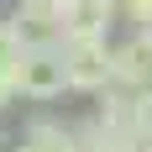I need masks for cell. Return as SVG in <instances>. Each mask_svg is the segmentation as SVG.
I'll return each mask as SVG.
<instances>
[{"mask_svg": "<svg viewBox=\"0 0 152 152\" xmlns=\"http://www.w3.org/2000/svg\"><path fill=\"white\" fill-rule=\"evenodd\" d=\"M11 100H16V94H11V79H0V110L11 105Z\"/></svg>", "mask_w": 152, "mask_h": 152, "instance_id": "obj_10", "label": "cell"}, {"mask_svg": "<svg viewBox=\"0 0 152 152\" xmlns=\"http://www.w3.org/2000/svg\"><path fill=\"white\" fill-rule=\"evenodd\" d=\"M68 152H110V142H105V131L100 126H68Z\"/></svg>", "mask_w": 152, "mask_h": 152, "instance_id": "obj_7", "label": "cell"}, {"mask_svg": "<svg viewBox=\"0 0 152 152\" xmlns=\"http://www.w3.org/2000/svg\"><path fill=\"white\" fill-rule=\"evenodd\" d=\"M5 79H11V94L37 100V105H47V100H63V94H68V74H63L58 42H31V47H21Z\"/></svg>", "mask_w": 152, "mask_h": 152, "instance_id": "obj_1", "label": "cell"}, {"mask_svg": "<svg viewBox=\"0 0 152 152\" xmlns=\"http://www.w3.org/2000/svg\"><path fill=\"white\" fill-rule=\"evenodd\" d=\"M126 121H131V137H152V84L147 89H126Z\"/></svg>", "mask_w": 152, "mask_h": 152, "instance_id": "obj_6", "label": "cell"}, {"mask_svg": "<svg viewBox=\"0 0 152 152\" xmlns=\"http://www.w3.org/2000/svg\"><path fill=\"white\" fill-rule=\"evenodd\" d=\"M0 147H5V142H0Z\"/></svg>", "mask_w": 152, "mask_h": 152, "instance_id": "obj_11", "label": "cell"}, {"mask_svg": "<svg viewBox=\"0 0 152 152\" xmlns=\"http://www.w3.org/2000/svg\"><path fill=\"white\" fill-rule=\"evenodd\" d=\"M63 53V74H68V89L74 94H100L110 89V42L105 37H63L58 42Z\"/></svg>", "mask_w": 152, "mask_h": 152, "instance_id": "obj_2", "label": "cell"}, {"mask_svg": "<svg viewBox=\"0 0 152 152\" xmlns=\"http://www.w3.org/2000/svg\"><path fill=\"white\" fill-rule=\"evenodd\" d=\"M16 152H68V126L58 121H31L16 142Z\"/></svg>", "mask_w": 152, "mask_h": 152, "instance_id": "obj_5", "label": "cell"}, {"mask_svg": "<svg viewBox=\"0 0 152 152\" xmlns=\"http://www.w3.org/2000/svg\"><path fill=\"white\" fill-rule=\"evenodd\" d=\"M115 16L131 26H152V0H115Z\"/></svg>", "mask_w": 152, "mask_h": 152, "instance_id": "obj_9", "label": "cell"}, {"mask_svg": "<svg viewBox=\"0 0 152 152\" xmlns=\"http://www.w3.org/2000/svg\"><path fill=\"white\" fill-rule=\"evenodd\" d=\"M16 53H21V37H16V26H11V16H0V79L11 74V63H16Z\"/></svg>", "mask_w": 152, "mask_h": 152, "instance_id": "obj_8", "label": "cell"}, {"mask_svg": "<svg viewBox=\"0 0 152 152\" xmlns=\"http://www.w3.org/2000/svg\"><path fill=\"white\" fill-rule=\"evenodd\" d=\"M110 79L121 89H147L152 84V26H137L126 42L110 47Z\"/></svg>", "mask_w": 152, "mask_h": 152, "instance_id": "obj_3", "label": "cell"}, {"mask_svg": "<svg viewBox=\"0 0 152 152\" xmlns=\"http://www.w3.org/2000/svg\"><path fill=\"white\" fill-rule=\"evenodd\" d=\"M63 16H68V0H16L11 26H16V37H21V47L58 42L63 37Z\"/></svg>", "mask_w": 152, "mask_h": 152, "instance_id": "obj_4", "label": "cell"}]
</instances>
